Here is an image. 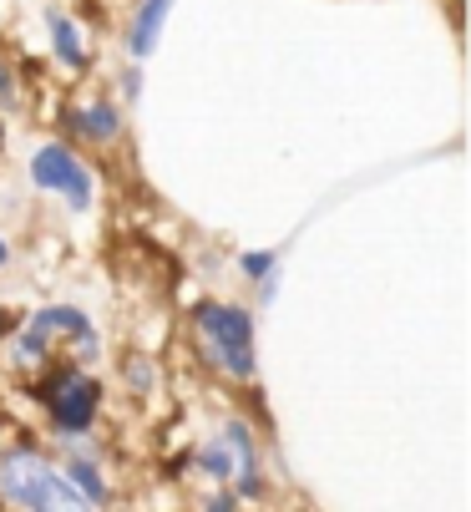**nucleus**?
Returning a JSON list of instances; mask_svg holds the SVG:
<instances>
[{
    "label": "nucleus",
    "instance_id": "nucleus-1",
    "mask_svg": "<svg viewBox=\"0 0 471 512\" xmlns=\"http://www.w3.org/2000/svg\"><path fill=\"white\" fill-rule=\"evenodd\" d=\"M198 330V350L228 376H249L254 371V330L244 310H223V305H203L193 315Z\"/></svg>",
    "mask_w": 471,
    "mask_h": 512
},
{
    "label": "nucleus",
    "instance_id": "nucleus-2",
    "mask_svg": "<svg viewBox=\"0 0 471 512\" xmlns=\"http://www.w3.org/2000/svg\"><path fill=\"white\" fill-rule=\"evenodd\" d=\"M0 492L16 507H76V502H87V497H76V487L61 472H51L36 452H11L0 462Z\"/></svg>",
    "mask_w": 471,
    "mask_h": 512
},
{
    "label": "nucleus",
    "instance_id": "nucleus-3",
    "mask_svg": "<svg viewBox=\"0 0 471 512\" xmlns=\"http://www.w3.org/2000/svg\"><path fill=\"white\" fill-rule=\"evenodd\" d=\"M36 391H41V401H51V416L61 431H87L97 416V396H102V386L92 376H71V371H56Z\"/></svg>",
    "mask_w": 471,
    "mask_h": 512
},
{
    "label": "nucleus",
    "instance_id": "nucleus-4",
    "mask_svg": "<svg viewBox=\"0 0 471 512\" xmlns=\"http://www.w3.org/2000/svg\"><path fill=\"white\" fill-rule=\"evenodd\" d=\"M203 467H208V477H223V482L233 477L244 492H259V462H254V442H249L244 426H228L203 452Z\"/></svg>",
    "mask_w": 471,
    "mask_h": 512
},
{
    "label": "nucleus",
    "instance_id": "nucleus-5",
    "mask_svg": "<svg viewBox=\"0 0 471 512\" xmlns=\"http://www.w3.org/2000/svg\"><path fill=\"white\" fill-rule=\"evenodd\" d=\"M31 173H36V183L41 188H56V193H66L71 198V208H87L92 203V173L76 163L66 148H41L36 153V163H31Z\"/></svg>",
    "mask_w": 471,
    "mask_h": 512
},
{
    "label": "nucleus",
    "instance_id": "nucleus-6",
    "mask_svg": "<svg viewBox=\"0 0 471 512\" xmlns=\"http://www.w3.org/2000/svg\"><path fill=\"white\" fill-rule=\"evenodd\" d=\"M168 6H173V0H142V11H137V21H132V51H137V56H147V51L157 46Z\"/></svg>",
    "mask_w": 471,
    "mask_h": 512
},
{
    "label": "nucleus",
    "instance_id": "nucleus-7",
    "mask_svg": "<svg viewBox=\"0 0 471 512\" xmlns=\"http://www.w3.org/2000/svg\"><path fill=\"white\" fill-rule=\"evenodd\" d=\"M51 31H56V51H61L71 66H82V61H87V51H82V36H76V26H71V21L51 16Z\"/></svg>",
    "mask_w": 471,
    "mask_h": 512
},
{
    "label": "nucleus",
    "instance_id": "nucleus-8",
    "mask_svg": "<svg viewBox=\"0 0 471 512\" xmlns=\"http://www.w3.org/2000/svg\"><path fill=\"white\" fill-rule=\"evenodd\" d=\"M76 127H82L87 137H112L117 132V112L112 107H87V112H76Z\"/></svg>",
    "mask_w": 471,
    "mask_h": 512
},
{
    "label": "nucleus",
    "instance_id": "nucleus-9",
    "mask_svg": "<svg viewBox=\"0 0 471 512\" xmlns=\"http://www.w3.org/2000/svg\"><path fill=\"white\" fill-rule=\"evenodd\" d=\"M66 482H71L76 492H82L87 502H102V497H107V492H102V482H97V472H92L87 462H71V467H66Z\"/></svg>",
    "mask_w": 471,
    "mask_h": 512
},
{
    "label": "nucleus",
    "instance_id": "nucleus-10",
    "mask_svg": "<svg viewBox=\"0 0 471 512\" xmlns=\"http://www.w3.org/2000/svg\"><path fill=\"white\" fill-rule=\"evenodd\" d=\"M244 269H249V274H264V269H274V259H269V254H249Z\"/></svg>",
    "mask_w": 471,
    "mask_h": 512
},
{
    "label": "nucleus",
    "instance_id": "nucleus-11",
    "mask_svg": "<svg viewBox=\"0 0 471 512\" xmlns=\"http://www.w3.org/2000/svg\"><path fill=\"white\" fill-rule=\"evenodd\" d=\"M0 97H11V77H6V71H0Z\"/></svg>",
    "mask_w": 471,
    "mask_h": 512
},
{
    "label": "nucleus",
    "instance_id": "nucleus-12",
    "mask_svg": "<svg viewBox=\"0 0 471 512\" xmlns=\"http://www.w3.org/2000/svg\"><path fill=\"white\" fill-rule=\"evenodd\" d=\"M6 325H11V320H6V310H0V335H6Z\"/></svg>",
    "mask_w": 471,
    "mask_h": 512
},
{
    "label": "nucleus",
    "instance_id": "nucleus-13",
    "mask_svg": "<svg viewBox=\"0 0 471 512\" xmlns=\"http://www.w3.org/2000/svg\"><path fill=\"white\" fill-rule=\"evenodd\" d=\"M0 264H6V244H0Z\"/></svg>",
    "mask_w": 471,
    "mask_h": 512
}]
</instances>
